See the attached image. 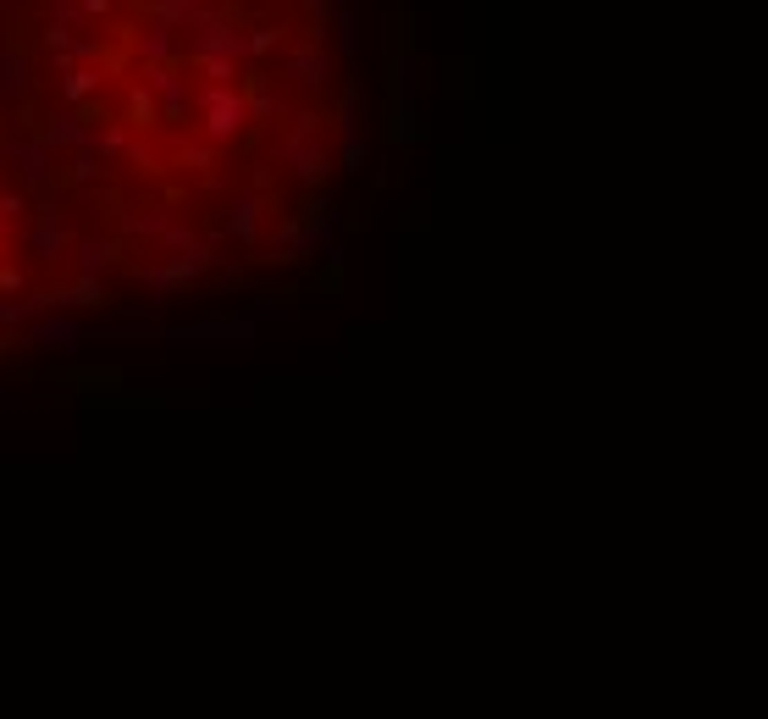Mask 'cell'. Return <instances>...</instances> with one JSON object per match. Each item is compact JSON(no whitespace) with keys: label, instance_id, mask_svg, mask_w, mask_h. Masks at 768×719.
I'll return each mask as SVG.
<instances>
[{"label":"cell","instance_id":"1","mask_svg":"<svg viewBox=\"0 0 768 719\" xmlns=\"http://www.w3.org/2000/svg\"><path fill=\"white\" fill-rule=\"evenodd\" d=\"M210 133H238V100L232 94H210Z\"/></svg>","mask_w":768,"mask_h":719},{"label":"cell","instance_id":"2","mask_svg":"<svg viewBox=\"0 0 768 719\" xmlns=\"http://www.w3.org/2000/svg\"><path fill=\"white\" fill-rule=\"evenodd\" d=\"M89 89H94V73H77V78L67 83V94H89Z\"/></svg>","mask_w":768,"mask_h":719},{"label":"cell","instance_id":"3","mask_svg":"<svg viewBox=\"0 0 768 719\" xmlns=\"http://www.w3.org/2000/svg\"><path fill=\"white\" fill-rule=\"evenodd\" d=\"M83 6H89V11H105V6H111V0H83Z\"/></svg>","mask_w":768,"mask_h":719}]
</instances>
